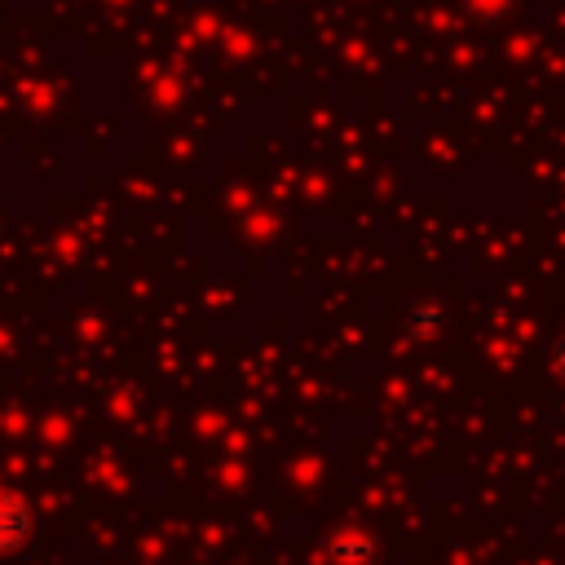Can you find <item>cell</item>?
Listing matches in <instances>:
<instances>
[{
  "mask_svg": "<svg viewBox=\"0 0 565 565\" xmlns=\"http://www.w3.org/2000/svg\"><path fill=\"white\" fill-rule=\"evenodd\" d=\"M31 534H35V512H31V503H26L22 494H13V490H0V556L26 547Z\"/></svg>",
  "mask_w": 565,
  "mask_h": 565,
  "instance_id": "obj_1",
  "label": "cell"
}]
</instances>
